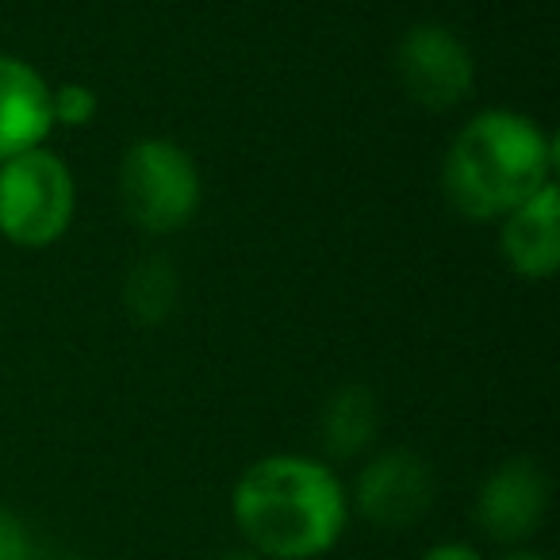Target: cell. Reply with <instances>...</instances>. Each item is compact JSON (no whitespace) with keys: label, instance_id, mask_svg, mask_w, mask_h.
I'll use <instances>...</instances> for the list:
<instances>
[{"label":"cell","instance_id":"30bf717a","mask_svg":"<svg viewBox=\"0 0 560 560\" xmlns=\"http://www.w3.org/2000/svg\"><path fill=\"white\" fill-rule=\"evenodd\" d=\"M376 427H381V407H376L373 388L365 384H346L327 399L319 419L323 450L338 460L361 457L373 445Z\"/></svg>","mask_w":560,"mask_h":560},{"label":"cell","instance_id":"5b68a950","mask_svg":"<svg viewBox=\"0 0 560 560\" xmlns=\"http://www.w3.org/2000/svg\"><path fill=\"white\" fill-rule=\"evenodd\" d=\"M396 73L404 93L430 112H450L468 101L476 85L472 50L442 24H419L399 39Z\"/></svg>","mask_w":560,"mask_h":560},{"label":"cell","instance_id":"5bb4252c","mask_svg":"<svg viewBox=\"0 0 560 560\" xmlns=\"http://www.w3.org/2000/svg\"><path fill=\"white\" fill-rule=\"evenodd\" d=\"M422 560H483V557L465 541H442V545H434V549L422 552Z\"/></svg>","mask_w":560,"mask_h":560},{"label":"cell","instance_id":"8992f818","mask_svg":"<svg viewBox=\"0 0 560 560\" xmlns=\"http://www.w3.org/2000/svg\"><path fill=\"white\" fill-rule=\"evenodd\" d=\"M434 468L407 450L376 453L365 468H361L358 483H353V503H358L361 518H369L381 529H404L415 526L434 503Z\"/></svg>","mask_w":560,"mask_h":560},{"label":"cell","instance_id":"ba28073f","mask_svg":"<svg viewBox=\"0 0 560 560\" xmlns=\"http://www.w3.org/2000/svg\"><path fill=\"white\" fill-rule=\"evenodd\" d=\"M55 131L50 85L24 58L0 55V162L39 150Z\"/></svg>","mask_w":560,"mask_h":560},{"label":"cell","instance_id":"9c48e42d","mask_svg":"<svg viewBox=\"0 0 560 560\" xmlns=\"http://www.w3.org/2000/svg\"><path fill=\"white\" fill-rule=\"evenodd\" d=\"M503 257L518 277L549 280L560 265V192L557 180L503 215Z\"/></svg>","mask_w":560,"mask_h":560},{"label":"cell","instance_id":"e0dca14e","mask_svg":"<svg viewBox=\"0 0 560 560\" xmlns=\"http://www.w3.org/2000/svg\"><path fill=\"white\" fill-rule=\"evenodd\" d=\"M58 560H89V557H58Z\"/></svg>","mask_w":560,"mask_h":560},{"label":"cell","instance_id":"8fae6325","mask_svg":"<svg viewBox=\"0 0 560 560\" xmlns=\"http://www.w3.org/2000/svg\"><path fill=\"white\" fill-rule=\"evenodd\" d=\"M177 300H180V277L170 257L150 254L131 265V272L124 280V304L131 319H139L142 327H158V323H165L173 315Z\"/></svg>","mask_w":560,"mask_h":560},{"label":"cell","instance_id":"9a60e30c","mask_svg":"<svg viewBox=\"0 0 560 560\" xmlns=\"http://www.w3.org/2000/svg\"><path fill=\"white\" fill-rule=\"evenodd\" d=\"M503 560H552V557H545V552H534V549H514L511 557H503Z\"/></svg>","mask_w":560,"mask_h":560},{"label":"cell","instance_id":"6da1fadb","mask_svg":"<svg viewBox=\"0 0 560 560\" xmlns=\"http://www.w3.org/2000/svg\"><path fill=\"white\" fill-rule=\"evenodd\" d=\"M346 488L327 465L296 453L261 457L238 476L231 514L261 560H315L346 529Z\"/></svg>","mask_w":560,"mask_h":560},{"label":"cell","instance_id":"52a82bcc","mask_svg":"<svg viewBox=\"0 0 560 560\" xmlns=\"http://www.w3.org/2000/svg\"><path fill=\"white\" fill-rule=\"evenodd\" d=\"M552 483L537 460L511 457L480 483L476 495V522L499 545H518L541 529L549 514Z\"/></svg>","mask_w":560,"mask_h":560},{"label":"cell","instance_id":"7a4b0ae2","mask_svg":"<svg viewBox=\"0 0 560 560\" xmlns=\"http://www.w3.org/2000/svg\"><path fill=\"white\" fill-rule=\"evenodd\" d=\"M557 170V147L529 116L511 108L476 112L442 165L445 200L465 219H503L545 188Z\"/></svg>","mask_w":560,"mask_h":560},{"label":"cell","instance_id":"277c9868","mask_svg":"<svg viewBox=\"0 0 560 560\" xmlns=\"http://www.w3.org/2000/svg\"><path fill=\"white\" fill-rule=\"evenodd\" d=\"M200 170L173 139H139L119 162V200L147 234L180 231L200 208Z\"/></svg>","mask_w":560,"mask_h":560},{"label":"cell","instance_id":"4fadbf2b","mask_svg":"<svg viewBox=\"0 0 560 560\" xmlns=\"http://www.w3.org/2000/svg\"><path fill=\"white\" fill-rule=\"evenodd\" d=\"M0 560H35L32 529L9 506H0Z\"/></svg>","mask_w":560,"mask_h":560},{"label":"cell","instance_id":"7c38bea8","mask_svg":"<svg viewBox=\"0 0 560 560\" xmlns=\"http://www.w3.org/2000/svg\"><path fill=\"white\" fill-rule=\"evenodd\" d=\"M101 108L96 93L89 85H62V89H50V112H55V124L66 127H89Z\"/></svg>","mask_w":560,"mask_h":560},{"label":"cell","instance_id":"3957f363","mask_svg":"<svg viewBox=\"0 0 560 560\" xmlns=\"http://www.w3.org/2000/svg\"><path fill=\"white\" fill-rule=\"evenodd\" d=\"M78 185L70 165L50 150H27L0 162V234L12 246H55L73 223Z\"/></svg>","mask_w":560,"mask_h":560},{"label":"cell","instance_id":"2e32d148","mask_svg":"<svg viewBox=\"0 0 560 560\" xmlns=\"http://www.w3.org/2000/svg\"><path fill=\"white\" fill-rule=\"evenodd\" d=\"M223 560H261V557H257V552H249V549H246V552H226Z\"/></svg>","mask_w":560,"mask_h":560}]
</instances>
